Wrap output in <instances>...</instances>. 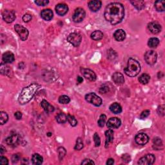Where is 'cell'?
Segmentation results:
<instances>
[{"label":"cell","mask_w":165,"mask_h":165,"mask_svg":"<svg viewBox=\"0 0 165 165\" xmlns=\"http://www.w3.org/2000/svg\"><path fill=\"white\" fill-rule=\"evenodd\" d=\"M114 163V160L113 159H109L107 162V164L108 165H112Z\"/></svg>","instance_id":"51"},{"label":"cell","mask_w":165,"mask_h":165,"mask_svg":"<svg viewBox=\"0 0 165 165\" xmlns=\"http://www.w3.org/2000/svg\"><path fill=\"white\" fill-rule=\"evenodd\" d=\"M113 37L117 41H123L126 38V33L123 30L118 29L113 34Z\"/></svg>","instance_id":"20"},{"label":"cell","mask_w":165,"mask_h":165,"mask_svg":"<svg viewBox=\"0 0 165 165\" xmlns=\"http://www.w3.org/2000/svg\"><path fill=\"white\" fill-rule=\"evenodd\" d=\"M105 18L112 25H117L121 22L124 16V8L120 3H111L105 10Z\"/></svg>","instance_id":"1"},{"label":"cell","mask_w":165,"mask_h":165,"mask_svg":"<svg viewBox=\"0 0 165 165\" xmlns=\"http://www.w3.org/2000/svg\"><path fill=\"white\" fill-rule=\"evenodd\" d=\"M124 73L130 77H135L139 74L141 65L139 62L133 58H130L127 67L124 69Z\"/></svg>","instance_id":"3"},{"label":"cell","mask_w":165,"mask_h":165,"mask_svg":"<svg viewBox=\"0 0 165 165\" xmlns=\"http://www.w3.org/2000/svg\"><path fill=\"white\" fill-rule=\"evenodd\" d=\"M150 79V76L147 74H143L141 76L139 77V82L143 84V85H146L147 84Z\"/></svg>","instance_id":"32"},{"label":"cell","mask_w":165,"mask_h":165,"mask_svg":"<svg viewBox=\"0 0 165 165\" xmlns=\"http://www.w3.org/2000/svg\"><path fill=\"white\" fill-rule=\"evenodd\" d=\"M122 160L124 163H128V162L130 161L131 160V158L128 154H124V155L122 156Z\"/></svg>","instance_id":"47"},{"label":"cell","mask_w":165,"mask_h":165,"mask_svg":"<svg viewBox=\"0 0 165 165\" xmlns=\"http://www.w3.org/2000/svg\"><path fill=\"white\" fill-rule=\"evenodd\" d=\"M67 40L73 46L77 47H79L81 42L82 37L78 33H72L69 34V36L67 37Z\"/></svg>","instance_id":"7"},{"label":"cell","mask_w":165,"mask_h":165,"mask_svg":"<svg viewBox=\"0 0 165 165\" xmlns=\"http://www.w3.org/2000/svg\"><path fill=\"white\" fill-rule=\"evenodd\" d=\"M2 17L3 20L8 23L13 22L16 19V14L14 10H5L2 13Z\"/></svg>","instance_id":"9"},{"label":"cell","mask_w":165,"mask_h":165,"mask_svg":"<svg viewBox=\"0 0 165 165\" xmlns=\"http://www.w3.org/2000/svg\"><path fill=\"white\" fill-rule=\"evenodd\" d=\"M86 13L85 10L82 8H77L75 9L74 14L72 16V20L75 23H80L85 18Z\"/></svg>","instance_id":"6"},{"label":"cell","mask_w":165,"mask_h":165,"mask_svg":"<svg viewBox=\"0 0 165 165\" xmlns=\"http://www.w3.org/2000/svg\"><path fill=\"white\" fill-rule=\"evenodd\" d=\"M20 160V154H14L12 157V161L13 163H17Z\"/></svg>","instance_id":"42"},{"label":"cell","mask_w":165,"mask_h":165,"mask_svg":"<svg viewBox=\"0 0 165 165\" xmlns=\"http://www.w3.org/2000/svg\"><path fill=\"white\" fill-rule=\"evenodd\" d=\"M32 163H33L34 164L39 165V164H42L43 161V158L42 156L39 155V154L35 153L33 155H32Z\"/></svg>","instance_id":"27"},{"label":"cell","mask_w":165,"mask_h":165,"mask_svg":"<svg viewBox=\"0 0 165 165\" xmlns=\"http://www.w3.org/2000/svg\"><path fill=\"white\" fill-rule=\"evenodd\" d=\"M5 151H6V149H5V148L3 146L1 145V148H0V153H1V154L2 155V154H3Z\"/></svg>","instance_id":"52"},{"label":"cell","mask_w":165,"mask_h":165,"mask_svg":"<svg viewBox=\"0 0 165 165\" xmlns=\"http://www.w3.org/2000/svg\"><path fill=\"white\" fill-rule=\"evenodd\" d=\"M81 164H95V163L92 160H91V159H86L82 162Z\"/></svg>","instance_id":"49"},{"label":"cell","mask_w":165,"mask_h":165,"mask_svg":"<svg viewBox=\"0 0 165 165\" xmlns=\"http://www.w3.org/2000/svg\"><path fill=\"white\" fill-rule=\"evenodd\" d=\"M83 148V143L81 139V138H77L76 140V145H75L74 149L76 150H80Z\"/></svg>","instance_id":"36"},{"label":"cell","mask_w":165,"mask_h":165,"mask_svg":"<svg viewBox=\"0 0 165 165\" xmlns=\"http://www.w3.org/2000/svg\"><path fill=\"white\" fill-rule=\"evenodd\" d=\"M158 113L159 115H164V105H161L160 107H158Z\"/></svg>","instance_id":"44"},{"label":"cell","mask_w":165,"mask_h":165,"mask_svg":"<svg viewBox=\"0 0 165 165\" xmlns=\"http://www.w3.org/2000/svg\"><path fill=\"white\" fill-rule=\"evenodd\" d=\"M14 29L16 32L19 34L21 40L25 41V40L27 39L29 36V31L25 27L17 24L14 26Z\"/></svg>","instance_id":"8"},{"label":"cell","mask_w":165,"mask_h":165,"mask_svg":"<svg viewBox=\"0 0 165 165\" xmlns=\"http://www.w3.org/2000/svg\"><path fill=\"white\" fill-rule=\"evenodd\" d=\"M85 99L88 103L94 105L96 107L101 106L102 104V99L100 97L97 96L95 93L91 92L85 96Z\"/></svg>","instance_id":"4"},{"label":"cell","mask_w":165,"mask_h":165,"mask_svg":"<svg viewBox=\"0 0 165 165\" xmlns=\"http://www.w3.org/2000/svg\"><path fill=\"white\" fill-rule=\"evenodd\" d=\"M56 11L58 15L63 16L65 14H66L67 12L69 11V7L66 4L59 3L56 5Z\"/></svg>","instance_id":"16"},{"label":"cell","mask_w":165,"mask_h":165,"mask_svg":"<svg viewBox=\"0 0 165 165\" xmlns=\"http://www.w3.org/2000/svg\"><path fill=\"white\" fill-rule=\"evenodd\" d=\"M153 145L157 147H160L161 146L163 145V142H162V140L159 137H155L153 139Z\"/></svg>","instance_id":"39"},{"label":"cell","mask_w":165,"mask_h":165,"mask_svg":"<svg viewBox=\"0 0 165 165\" xmlns=\"http://www.w3.org/2000/svg\"><path fill=\"white\" fill-rule=\"evenodd\" d=\"M109 91V87L107 85H103L99 89V92L101 94H106Z\"/></svg>","instance_id":"41"},{"label":"cell","mask_w":165,"mask_h":165,"mask_svg":"<svg viewBox=\"0 0 165 165\" xmlns=\"http://www.w3.org/2000/svg\"><path fill=\"white\" fill-rule=\"evenodd\" d=\"M106 120H107V116L105 114H101L100 115L99 120L97 122V124L100 127H103L105 126V122H106Z\"/></svg>","instance_id":"37"},{"label":"cell","mask_w":165,"mask_h":165,"mask_svg":"<svg viewBox=\"0 0 165 165\" xmlns=\"http://www.w3.org/2000/svg\"><path fill=\"white\" fill-rule=\"evenodd\" d=\"M131 3L137 10H142L145 6V3L143 1H131Z\"/></svg>","instance_id":"31"},{"label":"cell","mask_w":165,"mask_h":165,"mask_svg":"<svg viewBox=\"0 0 165 165\" xmlns=\"http://www.w3.org/2000/svg\"><path fill=\"white\" fill-rule=\"evenodd\" d=\"M14 116L16 120H20L21 118H22V113L20 112H16L14 113Z\"/></svg>","instance_id":"50"},{"label":"cell","mask_w":165,"mask_h":165,"mask_svg":"<svg viewBox=\"0 0 165 165\" xmlns=\"http://www.w3.org/2000/svg\"><path fill=\"white\" fill-rule=\"evenodd\" d=\"M150 110H144L141 113L140 117H141V119H145L146 117H147L148 116L150 115Z\"/></svg>","instance_id":"46"},{"label":"cell","mask_w":165,"mask_h":165,"mask_svg":"<svg viewBox=\"0 0 165 165\" xmlns=\"http://www.w3.org/2000/svg\"><path fill=\"white\" fill-rule=\"evenodd\" d=\"M41 87L37 83H32L26 87L24 88L20 95L18 101L21 105H25L33 98L36 92Z\"/></svg>","instance_id":"2"},{"label":"cell","mask_w":165,"mask_h":165,"mask_svg":"<svg viewBox=\"0 0 165 165\" xmlns=\"http://www.w3.org/2000/svg\"><path fill=\"white\" fill-rule=\"evenodd\" d=\"M5 142L9 146L16 147L19 143V137L17 134H13L5 139Z\"/></svg>","instance_id":"15"},{"label":"cell","mask_w":165,"mask_h":165,"mask_svg":"<svg viewBox=\"0 0 165 165\" xmlns=\"http://www.w3.org/2000/svg\"><path fill=\"white\" fill-rule=\"evenodd\" d=\"M105 136H106V145L107 147V145H109V143H112L113 141V139H114V137H113V131L112 130H108L106 132H105Z\"/></svg>","instance_id":"26"},{"label":"cell","mask_w":165,"mask_h":165,"mask_svg":"<svg viewBox=\"0 0 165 165\" xmlns=\"http://www.w3.org/2000/svg\"><path fill=\"white\" fill-rule=\"evenodd\" d=\"M154 7H155L157 11L158 12H163L165 10V1L162 0V1H157L154 3Z\"/></svg>","instance_id":"25"},{"label":"cell","mask_w":165,"mask_h":165,"mask_svg":"<svg viewBox=\"0 0 165 165\" xmlns=\"http://www.w3.org/2000/svg\"><path fill=\"white\" fill-rule=\"evenodd\" d=\"M144 58L147 64L150 65H153L157 61L158 54H157L155 51L149 50L145 53Z\"/></svg>","instance_id":"5"},{"label":"cell","mask_w":165,"mask_h":165,"mask_svg":"<svg viewBox=\"0 0 165 165\" xmlns=\"http://www.w3.org/2000/svg\"><path fill=\"white\" fill-rule=\"evenodd\" d=\"M83 81V77H81V76H77V83L80 84V83H81Z\"/></svg>","instance_id":"53"},{"label":"cell","mask_w":165,"mask_h":165,"mask_svg":"<svg viewBox=\"0 0 165 165\" xmlns=\"http://www.w3.org/2000/svg\"><path fill=\"white\" fill-rule=\"evenodd\" d=\"M94 143H95V146L96 147H99L100 145H101V140H100V137L99 136V135L97 133H95L94 135Z\"/></svg>","instance_id":"38"},{"label":"cell","mask_w":165,"mask_h":165,"mask_svg":"<svg viewBox=\"0 0 165 165\" xmlns=\"http://www.w3.org/2000/svg\"><path fill=\"white\" fill-rule=\"evenodd\" d=\"M155 160V158L153 154H147L139 159L138 164L141 165H151L153 164Z\"/></svg>","instance_id":"10"},{"label":"cell","mask_w":165,"mask_h":165,"mask_svg":"<svg viewBox=\"0 0 165 165\" xmlns=\"http://www.w3.org/2000/svg\"><path fill=\"white\" fill-rule=\"evenodd\" d=\"M112 79L117 85H121L124 83L123 75L120 72H115L112 75Z\"/></svg>","instance_id":"18"},{"label":"cell","mask_w":165,"mask_h":165,"mask_svg":"<svg viewBox=\"0 0 165 165\" xmlns=\"http://www.w3.org/2000/svg\"><path fill=\"white\" fill-rule=\"evenodd\" d=\"M121 120L117 117H111L108 121L107 126L108 128L114 129L117 128L121 126Z\"/></svg>","instance_id":"14"},{"label":"cell","mask_w":165,"mask_h":165,"mask_svg":"<svg viewBox=\"0 0 165 165\" xmlns=\"http://www.w3.org/2000/svg\"><path fill=\"white\" fill-rule=\"evenodd\" d=\"M91 38L95 41H99L103 37V34L100 31H96L91 34Z\"/></svg>","instance_id":"28"},{"label":"cell","mask_w":165,"mask_h":165,"mask_svg":"<svg viewBox=\"0 0 165 165\" xmlns=\"http://www.w3.org/2000/svg\"><path fill=\"white\" fill-rule=\"evenodd\" d=\"M135 141L137 144L139 145H145L147 144L149 141V137L147 134L144 133H140L136 135V137H135Z\"/></svg>","instance_id":"12"},{"label":"cell","mask_w":165,"mask_h":165,"mask_svg":"<svg viewBox=\"0 0 165 165\" xmlns=\"http://www.w3.org/2000/svg\"><path fill=\"white\" fill-rule=\"evenodd\" d=\"M0 164L2 165H7L9 164V161H8L7 158H5V157L1 156V158H0Z\"/></svg>","instance_id":"48"},{"label":"cell","mask_w":165,"mask_h":165,"mask_svg":"<svg viewBox=\"0 0 165 165\" xmlns=\"http://www.w3.org/2000/svg\"><path fill=\"white\" fill-rule=\"evenodd\" d=\"M8 120H9V116H8L7 113L1 111V112H0V122H1V125L6 123Z\"/></svg>","instance_id":"33"},{"label":"cell","mask_w":165,"mask_h":165,"mask_svg":"<svg viewBox=\"0 0 165 165\" xmlns=\"http://www.w3.org/2000/svg\"><path fill=\"white\" fill-rule=\"evenodd\" d=\"M57 122L59 124H63L67 121V115L64 113H59L56 116Z\"/></svg>","instance_id":"29"},{"label":"cell","mask_w":165,"mask_h":165,"mask_svg":"<svg viewBox=\"0 0 165 165\" xmlns=\"http://www.w3.org/2000/svg\"><path fill=\"white\" fill-rule=\"evenodd\" d=\"M102 2L98 0H93L88 3V7L92 12H97L101 9Z\"/></svg>","instance_id":"17"},{"label":"cell","mask_w":165,"mask_h":165,"mask_svg":"<svg viewBox=\"0 0 165 165\" xmlns=\"http://www.w3.org/2000/svg\"><path fill=\"white\" fill-rule=\"evenodd\" d=\"M58 152H59V158L60 160L63 158V157L66 154V150L63 147H60L58 148Z\"/></svg>","instance_id":"40"},{"label":"cell","mask_w":165,"mask_h":165,"mask_svg":"<svg viewBox=\"0 0 165 165\" xmlns=\"http://www.w3.org/2000/svg\"><path fill=\"white\" fill-rule=\"evenodd\" d=\"M2 59L5 63H11L15 59L14 54L12 53L11 52H9V51L5 52L3 54Z\"/></svg>","instance_id":"19"},{"label":"cell","mask_w":165,"mask_h":165,"mask_svg":"<svg viewBox=\"0 0 165 165\" xmlns=\"http://www.w3.org/2000/svg\"><path fill=\"white\" fill-rule=\"evenodd\" d=\"M67 121L70 124V125L72 126H75L77 124V121L75 118L74 116H73L70 114L67 115Z\"/></svg>","instance_id":"34"},{"label":"cell","mask_w":165,"mask_h":165,"mask_svg":"<svg viewBox=\"0 0 165 165\" xmlns=\"http://www.w3.org/2000/svg\"><path fill=\"white\" fill-rule=\"evenodd\" d=\"M70 101V99L69 98V96H61L59 97V102L61 104L66 105L69 103Z\"/></svg>","instance_id":"35"},{"label":"cell","mask_w":165,"mask_h":165,"mask_svg":"<svg viewBox=\"0 0 165 165\" xmlns=\"http://www.w3.org/2000/svg\"><path fill=\"white\" fill-rule=\"evenodd\" d=\"M159 44V39L157 37H151L148 42V45L150 48H156Z\"/></svg>","instance_id":"30"},{"label":"cell","mask_w":165,"mask_h":165,"mask_svg":"<svg viewBox=\"0 0 165 165\" xmlns=\"http://www.w3.org/2000/svg\"><path fill=\"white\" fill-rule=\"evenodd\" d=\"M41 105L46 112L50 113V112H53L54 111V107L52 105H50L49 103L46 101V100L45 99H43L41 101Z\"/></svg>","instance_id":"22"},{"label":"cell","mask_w":165,"mask_h":165,"mask_svg":"<svg viewBox=\"0 0 165 165\" xmlns=\"http://www.w3.org/2000/svg\"><path fill=\"white\" fill-rule=\"evenodd\" d=\"M110 110L111 112L115 114H118L122 112V108H121V105L117 103H112L110 106Z\"/></svg>","instance_id":"23"},{"label":"cell","mask_w":165,"mask_h":165,"mask_svg":"<svg viewBox=\"0 0 165 165\" xmlns=\"http://www.w3.org/2000/svg\"><path fill=\"white\" fill-rule=\"evenodd\" d=\"M81 72L82 75L86 79H88L91 81H94L96 80V75L95 72L90 69H85V68H81Z\"/></svg>","instance_id":"11"},{"label":"cell","mask_w":165,"mask_h":165,"mask_svg":"<svg viewBox=\"0 0 165 165\" xmlns=\"http://www.w3.org/2000/svg\"><path fill=\"white\" fill-rule=\"evenodd\" d=\"M32 16L31 14H26L24 15L23 16V21H24V22H25V23H27V22H29L30 21H31L32 20Z\"/></svg>","instance_id":"45"},{"label":"cell","mask_w":165,"mask_h":165,"mask_svg":"<svg viewBox=\"0 0 165 165\" xmlns=\"http://www.w3.org/2000/svg\"><path fill=\"white\" fill-rule=\"evenodd\" d=\"M48 3H49V1H46V0H43V1H41V0H38V1H35V3L37 4L38 6H45V5L48 4Z\"/></svg>","instance_id":"43"},{"label":"cell","mask_w":165,"mask_h":165,"mask_svg":"<svg viewBox=\"0 0 165 165\" xmlns=\"http://www.w3.org/2000/svg\"><path fill=\"white\" fill-rule=\"evenodd\" d=\"M41 18L45 21H50L53 18V12L50 9H44L41 12Z\"/></svg>","instance_id":"21"},{"label":"cell","mask_w":165,"mask_h":165,"mask_svg":"<svg viewBox=\"0 0 165 165\" xmlns=\"http://www.w3.org/2000/svg\"><path fill=\"white\" fill-rule=\"evenodd\" d=\"M148 29L150 31L151 33L156 34L159 33L161 31L162 27L160 24H159L158 22L153 21V22H150V23H148Z\"/></svg>","instance_id":"13"},{"label":"cell","mask_w":165,"mask_h":165,"mask_svg":"<svg viewBox=\"0 0 165 165\" xmlns=\"http://www.w3.org/2000/svg\"><path fill=\"white\" fill-rule=\"evenodd\" d=\"M1 73L2 74L7 76H10V74H12V70L9 66L6 65L5 64H1Z\"/></svg>","instance_id":"24"}]
</instances>
